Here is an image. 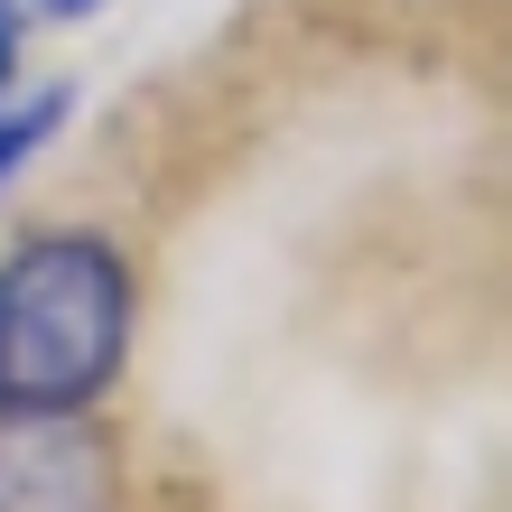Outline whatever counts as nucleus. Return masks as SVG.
I'll use <instances>...</instances> for the list:
<instances>
[{
    "label": "nucleus",
    "instance_id": "20e7f679",
    "mask_svg": "<svg viewBox=\"0 0 512 512\" xmlns=\"http://www.w3.org/2000/svg\"><path fill=\"white\" fill-rule=\"evenodd\" d=\"M112 10H122V0H0V19H19L28 38H84V28H103Z\"/></svg>",
    "mask_w": 512,
    "mask_h": 512
},
{
    "label": "nucleus",
    "instance_id": "7ed1b4c3",
    "mask_svg": "<svg viewBox=\"0 0 512 512\" xmlns=\"http://www.w3.org/2000/svg\"><path fill=\"white\" fill-rule=\"evenodd\" d=\"M75 131H84V84L75 75H47L38 66L10 103H0V224L47 187V168L66 159Z\"/></svg>",
    "mask_w": 512,
    "mask_h": 512
},
{
    "label": "nucleus",
    "instance_id": "39448f33",
    "mask_svg": "<svg viewBox=\"0 0 512 512\" xmlns=\"http://www.w3.org/2000/svg\"><path fill=\"white\" fill-rule=\"evenodd\" d=\"M28 75H38V38H28L19 19H0V103H10Z\"/></svg>",
    "mask_w": 512,
    "mask_h": 512
},
{
    "label": "nucleus",
    "instance_id": "f257e3e1",
    "mask_svg": "<svg viewBox=\"0 0 512 512\" xmlns=\"http://www.w3.org/2000/svg\"><path fill=\"white\" fill-rule=\"evenodd\" d=\"M149 243L122 205H19L0 224V419L131 410Z\"/></svg>",
    "mask_w": 512,
    "mask_h": 512
},
{
    "label": "nucleus",
    "instance_id": "f03ea898",
    "mask_svg": "<svg viewBox=\"0 0 512 512\" xmlns=\"http://www.w3.org/2000/svg\"><path fill=\"white\" fill-rule=\"evenodd\" d=\"M0 512H159V485L122 410L0 419Z\"/></svg>",
    "mask_w": 512,
    "mask_h": 512
}]
</instances>
